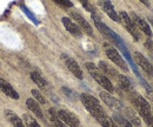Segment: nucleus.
<instances>
[{
  "instance_id": "nucleus-3",
  "label": "nucleus",
  "mask_w": 153,
  "mask_h": 127,
  "mask_svg": "<svg viewBox=\"0 0 153 127\" xmlns=\"http://www.w3.org/2000/svg\"><path fill=\"white\" fill-rule=\"evenodd\" d=\"M104 51H105V53L107 55V58H108L111 61H113L118 67H120L124 72H127V71H128L125 60L123 59V56L119 54V52L115 50L114 47H112L110 44L105 42V44H104Z\"/></svg>"
},
{
  "instance_id": "nucleus-31",
  "label": "nucleus",
  "mask_w": 153,
  "mask_h": 127,
  "mask_svg": "<svg viewBox=\"0 0 153 127\" xmlns=\"http://www.w3.org/2000/svg\"><path fill=\"white\" fill-rule=\"evenodd\" d=\"M48 127H54V126H48Z\"/></svg>"
},
{
  "instance_id": "nucleus-11",
  "label": "nucleus",
  "mask_w": 153,
  "mask_h": 127,
  "mask_svg": "<svg viewBox=\"0 0 153 127\" xmlns=\"http://www.w3.org/2000/svg\"><path fill=\"white\" fill-rule=\"evenodd\" d=\"M130 18L132 19V21L134 22V25L137 26V28L141 30L149 38L152 36V30H151V27L149 26V24L146 22V20H144L141 17H139V16H138L137 13H134V12H131V17H130Z\"/></svg>"
},
{
  "instance_id": "nucleus-14",
  "label": "nucleus",
  "mask_w": 153,
  "mask_h": 127,
  "mask_svg": "<svg viewBox=\"0 0 153 127\" xmlns=\"http://www.w3.org/2000/svg\"><path fill=\"white\" fill-rule=\"evenodd\" d=\"M61 22H62V25L65 26V28H66L71 34H73L74 36H81V34H82V33H81V30H80V27L76 25L73 20L64 17V18L61 19Z\"/></svg>"
},
{
  "instance_id": "nucleus-21",
  "label": "nucleus",
  "mask_w": 153,
  "mask_h": 127,
  "mask_svg": "<svg viewBox=\"0 0 153 127\" xmlns=\"http://www.w3.org/2000/svg\"><path fill=\"white\" fill-rule=\"evenodd\" d=\"M124 113L126 114V117H127V120L132 124V126L133 127H140L141 126V123H140V120H139V118L137 117V114L134 113V111L130 108H126L124 109Z\"/></svg>"
},
{
  "instance_id": "nucleus-9",
  "label": "nucleus",
  "mask_w": 153,
  "mask_h": 127,
  "mask_svg": "<svg viewBox=\"0 0 153 127\" xmlns=\"http://www.w3.org/2000/svg\"><path fill=\"white\" fill-rule=\"evenodd\" d=\"M70 14H71V17L73 18V20L76 21V25L80 27V30H82L87 36H93V30H92L91 25L87 22V20H85V18H84L81 14H79L76 11H72Z\"/></svg>"
},
{
  "instance_id": "nucleus-13",
  "label": "nucleus",
  "mask_w": 153,
  "mask_h": 127,
  "mask_svg": "<svg viewBox=\"0 0 153 127\" xmlns=\"http://www.w3.org/2000/svg\"><path fill=\"white\" fill-rule=\"evenodd\" d=\"M0 91L2 92L5 95H7V97H10V98H12V99H14V100L19 99L18 92L16 91V90H14L4 78H1V76H0Z\"/></svg>"
},
{
  "instance_id": "nucleus-2",
  "label": "nucleus",
  "mask_w": 153,
  "mask_h": 127,
  "mask_svg": "<svg viewBox=\"0 0 153 127\" xmlns=\"http://www.w3.org/2000/svg\"><path fill=\"white\" fill-rule=\"evenodd\" d=\"M80 100H81L82 105L85 106V108L92 114L93 118H94L96 115L105 113V111L102 109L101 105L99 104V101L97 100L94 97H92V95H90V94H87V93H82V94L80 95Z\"/></svg>"
},
{
  "instance_id": "nucleus-24",
  "label": "nucleus",
  "mask_w": 153,
  "mask_h": 127,
  "mask_svg": "<svg viewBox=\"0 0 153 127\" xmlns=\"http://www.w3.org/2000/svg\"><path fill=\"white\" fill-rule=\"evenodd\" d=\"M24 123L27 127H40V125L36 121V119L28 114H24Z\"/></svg>"
},
{
  "instance_id": "nucleus-10",
  "label": "nucleus",
  "mask_w": 153,
  "mask_h": 127,
  "mask_svg": "<svg viewBox=\"0 0 153 127\" xmlns=\"http://www.w3.org/2000/svg\"><path fill=\"white\" fill-rule=\"evenodd\" d=\"M134 59L137 61V64L139 65V67H141V70L146 73L147 75L150 76H153V66L151 65V62L141 54L140 52L135 51L134 52Z\"/></svg>"
},
{
  "instance_id": "nucleus-17",
  "label": "nucleus",
  "mask_w": 153,
  "mask_h": 127,
  "mask_svg": "<svg viewBox=\"0 0 153 127\" xmlns=\"http://www.w3.org/2000/svg\"><path fill=\"white\" fill-rule=\"evenodd\" d=\"M92 19H93V22H94V25H96V27L99 30V32L100 33H102L105 36H112V31L100 20V18L97 16V14H92Z\"/></svg>"
},
{
  "instance_id": "nucleus-15",
  "label": "nucleus",
  "mask_w": 153,
  "mask_h": 127,
  "mask_svg": "<svg viewBox=\"0 0 153 127\" xmlns=\"http://www.w3.org/2000/svg\"><path fill=\"white\" fill-rule=\"evenodd\" d=\"M117 82H118V86L123 90V91L125 92H128V93H132L134 91L133 87H132V84H131V81H130V79L127 78V76H125V75H123V74H118V76H117Z\"/></svg>"
},
{
  "instance_id": "nucleus-5",
  "label": "nucleus",
  "mask_w": 153,
  "mask_h": 127,
  "mask_svg": "<svg viewBox=\"0 0 153 127\" xmlns=\"http://www.w3.org/2000/svg\"><path fill=\"white\" fill-rule=\"evenodd\" d=\"M130 99H131V102L133 105V107L135 108L137 113H139V115L144 119V121L146 123L147 127H153V114H152V111L151 109H147L145 107H143L135 99H134L133 95L130 94Z\"/></svg>"
},
{
  "instance_id": "nucleus-27",
  "label": "nucleus",
  "mask_w": 153,
  "mask_h": 127,
  "mask_svg": "<svg viewBox=\"0 0 153 127\" xmlns=\"http://www.w3.org/2000/svg\"><path fill=\"white\" fill-rule=\"evenodd\" d=\"M81 5H82V6H84V7H85L87 11H90L92 14H96V13H94V12H96V11H94V7H93V6H92V5H91L88 1L82 0V1H81Z\"/></svg>"
},
{
  "instance_id": "nucleus-1",
  "label": "nucleus",
  "mask_w": 153,
  "mask_h": 127,
  "mask_svg": "<svg viewBox=\"0 0 153 127\" xmlns=\"http://www.w3.org/2000/svg\"><path fill=\"white\" fill-rule=\"evenodd\" d=\"M85 67L87 68L88 73L92 75V78L96 80L97 82H98L101 87L105 88V91L108 92V93H112V92L114 91V87H113L111 80H110L104 73L101 72L93 62H86V64H85Z\"/></svg>"
},
{
  "instance_id": "nucleus-19",
  "label": "nucleus",
  "mask_w": 153,
  "mask_h": 127,
  "mask_svg": "<svg viewBox=\"0 0 153 127\" xmlns=\"http://www.w3.org/2000/svg\"><path fill=\"white\" fill-rule=\"evenodd\" d=\"M26 106H27V108L30 109V111H32V113H33V114H36V117H38L39 119L44 120L42 111H41L40 106L38 105V102H37L34 99H32V98L27 99V100H26Z\"/></svg>"
},
{
  "instance_id": "nucleus-8",
  "label": "nucleus",
  "mask_w": 153,
  "mask_h": 127,
  "mask_svg": "<svg viewBox=\"0 0 153 127\" xmlns=\"http://www.w3.org/2000/svg\"><path fill=\"white\" fill-rule=\"evenodd\" d=\"M58 117L59 119L66 125V126L70 127H79V119L76 117V114H73L72 112L70 111H66V109H60L58 111Z\"/></svg>"
},
{
  "instance_id": "nucleus-30",
  "label": "nucleus",
  "mask_w": 153,
  "mask_h": 127,
  "mask_svg": "<svg viewBox=\"0 0 153 127\" xmlns=\"http://www.w3.org/2000/svg\"><path fill=\"white\" fill-rule=\"evenodd\" d=\"M151 111H152V114H153V106L151 107Z\"/></svg>"
},
{
  "instance_id": "nucleus-4",
  "label": "nucleus",
  "mask_w": 153,
  "mask_h": 127,
  "mask_svg": "<svg viewBox=\"0 0 153 127\" xmlns=\"http://www.w3.org/2000/svg\"><path fill=\"white\" fill-rule=\"evenodd\" d=\"M119 17H120V21L123 22L124 27L126 28V31L133 36V39L135 41H139V39H140L139 30H138L137 26L134 25V22L132 21V19L130 18V16H128L125 11H121L120 14H119Z\"/></svg>"
},
{
  "instance_id": "nucleus-28",
  "label": "nucleus",
  "mask_w": 153,
  "mask_h": 127,
  "mask_svg": "<svg viewBox=\"0 0 153 127\" xmlns=\"http://www.w3.org/2000/svg\"><path fill=\"white\" fill-rule=\"evenodd\" d=\"M56 2L58 5L64 6V7H72L73 6V4L71 1H67V0H56Z\"/></svg>"
},
{
  "instance_id": "nucleus-6",
  "label": "nucleus",
  "mask_w": 153,
  "mask_h": 127,
  "mask_svg": "<svg viewBox=\"0 0 153 127\" xmlns=\"http://www.w3.org/2000/svg\"><path fill=\"white\" fill-rule=\"evenodd\" d=\"M99 95H100V98H101V100L110 107V108H112L113 111H117V112H124V105L118 100V99H115L113 95H111V93H108V92L106 91H101L99 93Z\"/></svg>"
},
{
  "instance_id": "nucleus-18",
  "label": "nucleus",
  "mask_w": 153,
  "mask_h": 127,
  "mask_svg": "<svg viewBox=\"0 0 153 127\" xmlns=\"http://www.w3.org/2000/svg\"><path fill=\"white\" fill-rule=\"evenodd\" d=\"M5 114H6V118H7V120L10 121V124L12 125L13 127H27L25 125V123L20 119L19 117L13 112V111H10V109H7L6 112H5Z\"/></svg>"
},
{
  "instance_id": "nucleus-16",
  "label": "nucleus",
  "mask_w": 153,
  "mask_h": 127,
  "mask_svg": "<svg viewBox=\"0 0 153 127\" xmlns=\"http://www.w3.org/2000/svg\"><path fill=\"white\" fill-rule=\"evenodd\" d=\"M98 66H99L98 68L104 73L108 79H110V78H112V79H114V80L117 79V76H118L119 73L117 72L113 67H111L106 61H99V65H98Z\"/></svg>"
},
{
  "instance_id": "nucleus-22",
  "label": "nucleus",
  "mask_w": 153,
  "mask_h": 127,
  "mask_svg": "<svg viewBox=\"0 0 153 127\" xmlns=\"http://www.w3.org/2000/svg\"><path fill=\"white\" fill-rule=\"evenodd\" d=\"M48 115H50V119H51V121H52V124H53L54 127H67L60 119H59L58 112L53 108V107L48 109Z\"/></svg>"
},
{
  "instance_id": "nucleus-26",
  "label": "nucleus",
  "mask_w": 153,
  "mask_h": 127,
  "mask_svg": "<svg viewBox=\"0 0 153 127\" xmlns=\"http://www.w3.org/2000/svg\"><path fill=\"white\" fill-rule=\"evenodd\" d=\"M143 81V85H144V88H145V92H146V97L151 100V101H153V91H152V88L144 81V80H141Z\"/></svg>"
},
{
  "instance_id": "nucleus-12",
  "label": "nucleus",
  "mask_w": 153,
  "mask_h": 127,
  "mask_svg": "<svg viewBox=\"0 0 153 127\" xmlns=\"http://www.w3.org/2000/svg\"><path fill=\"white\" fill-rule=\"evenodd\" d=\"M99 6L102 8V11L111 18V20H113L115 22H120V17L117 13V11L114 10L113 5L111 4V1H99Z\"/></svg>"
},
{
  "instance_id": "nucleus-23",
  "label": "nucleus",
  "mask_w": 153,
  "mask_h": 127,
  "mask_svg": "<svg viewBox=\"0 0 153 127\" xmlns=\"http://www.w3.org/2000/svg\"><path fill=\"white\" fill-rule=\"evenodd\" d=\"M112 120L114 121L115 124H118L120 127H133L132 124H131L125 117H123L121 114H118V113L113 114V119H112Z\"/></svg>"
},
{
  "instance_id": "nucleus-25",
  "label": "nucleus",
  "mask_w": 153,
  "mask_h": 127,
  "mask_svg": "<svg viewBox=\"0 0 153 127\" xmlns=\"http://www.w3.org/2000/svg\"><path fill=\"white\" fill-rule=\"evenodd\" d=\"M31 93H32L33 98H34L36 100H38L40 104H42V105H45V104H46V99L44 98V95H42V94H41L38 90H32V91H31Z\"/></svg>"
},
{
  "instance_id": "nucleus-29",
  "label": "nucleus",
  "mask_w": 153,
  "mask_h": 127,
  "mask_svg": "<svg viewBox=\"0 0 153 127\" xmlns=\"http://www.w3.org/2000/svg\"><path fill=\"white\" fill-rule=\"evenodd\" d=\"M141 2H143V4H145L146 6H149V7H150V2H147V1H145V0H141Z\"/></svg>"
},
{
  "instance_id": "nucleus-7",
  "label": "nucleus",
  "mask_w": 153,
  "mask_h": 127,
  "mask_svg": "<svg viewBox=\"0 0 153 127\" xmlns=\"http://www.w3.org/2000/svg\"><path fill=\"white\" fill-rule=\"evenodd\" d=\"M61 59H62V61L65 62V65H66V67L68 68V71L72 73L76 78L80 79V80L84 78L82 70L79 67L78 62H76L73 58H71L70 55H67V54H61Z\"/></svg>"
},
{
  "instance_id": "nucleus-20",
  "label": "nucleus",
  "mask_w": 153,
  "mask_h": 127,
  "mask_svg": "<svg viewBox=\"0 0 153 127\" xmlns=\"http://www.w3.org/2000/svg\"><path fill=\"white\" fill-rule=\"evenodd\" d=\"M31 79L38 85L41 90H44V91H47V90H48V84H47V81H46L38 72L31 73Z\"/></svg>"
}]
</instances>
